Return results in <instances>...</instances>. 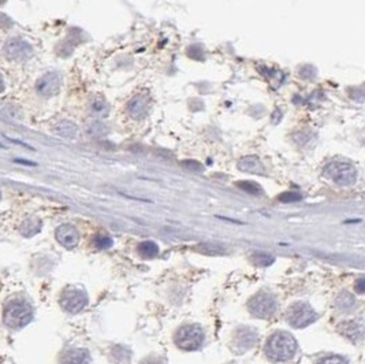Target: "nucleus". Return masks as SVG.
Returning a JSON list of instances; mask_svg holds the SVG:
<instances>
[{"mask_svg": "<svg viewBox=\"0 0 365 364\" xmlns=\"http://www.w3.org/2000/svg\"><path fill=\"white\" fill-rule=\"evenodd\" d=\"M265 352L275 361H289L297 352V341L289 333L278 331L268 339Z\"/></svg>", "mask_w": 365, "mask_h": 364, "instance_id": "1", "label": "nucleus"}, {"mask_svg": "<svg viewBox=\"0 0 365 364\" xmlns=\"http://www.w3.org/2000/svg\"><path fill=\"white\" fill-rule=\"evenodd\" d=\"M3 319L10 329H22L33 319V308L26 301L14 300L6 307Z\"/></svg>", "mask_w": 365, "mask_h": 364, "instance_id": "2", "label": "nucleus"}, {"mask_svg": "<svg viewBox=\"0 0 365 364\" xmlns=\"http://www.w3.org/2000/svg\"><path fill=\"white\" fill-rule=\"evenodd\" d=\"M175 343L183 351H197L204 343V331L199 325L183 326L175 334Z\"/></svg>", "mask_w": 365, "mask_h": 364, "instance_id": "3", "label": "nucleus"}, {"mask_svg": "<svg viewBox=\"0 0 365 364\" xmlns=\"http://www.w3.org/2000/svg\"><path fill=\"white\" fill-rule=\"evenodd\" d=\"M324 173H326V176L330 177L335 184L340 185V186L353 185L357 180V170L353 164L346 162L330 163Z\"/></svg>", "mask_w": 365, "mask_h": 364, "instance_id": "4", "label": "nucleus"}, {"mask_svg": "<svg viewBox=\"0 0 365 364\" xmlns=\"http://www.w3.org/2000/svg\"><path fill=\"white\" fill-rule=\"evenodd\" d=\"M318 318V313L308 303L298 301L294 303L287 311V322L296 329H304L310 323H313Z\"/></svg>", "mask_w": 365, "mask_h": 364, "instance_id": "5", "label": "nucleus"}, {"mask_svg": "<svg viewBox=\"0 0 365 364\" xmlns=\"http://www.w3.org/2000/svg\"><path fill=\"white\" fill-rule=\"evenodd\" d=\"M249 309L255 317L265 319L275 313V311L278 309V303L274 296L267 292H261L252 299L249 303Z\"/></svg>", "mask_w": 365, "mask_h": 364, "instance_id": "6", "label": "nucleus"}, {"mask_svg": "<svg viewBox=\"0 0 365 364\" xmlns=\"http://www.w3.org/2000/svg\"><path fill=\"white\" fill-rule=\"evenodd\" d=\"M88 304V296L80 287H67L62 293L60 305L70 313H77L82 311Z\"/></svg>", "mask_w": 365, "mask_h": 364, "instance_id": "7", "label": "nucleus"}, {"mask_svg": "<svg viewBox=\"0 0 365 364\" xmlns=\"http://www.w3.org/2000/svg\"><path fill=\"white\" fill-rule=\"evenodd\" d=\"M5 54L9 59L22 62L33 55V47L29 43H26L25 40L15 37L7 40V43L5 44Z\"/></svg>", "mask_w": 365, "mask_h": 364, "instance_id": "8", "label": "nucleus"}, {"mask_svg": "<svg viewBox=\"0 0 365 364\" xmlns=\"http://www.w3.org/2000/svg\"><path fill=\"white\" fill-rule=\"evenodd\" d=\"M257 343V333L252 327H242L235 333L233 339V349L238 355L245 353L255 347Z\"/></svg>", "mask_w": 365, "mask_h": 364, "instance_id": "9", "label": "nucleus"}, {"mask_svg": "<svg viewBox=\"0 0 365 364\" xmlns=\"http://www.w3.org/2000/svg\"><path fill=\"white\" fill-rule=\"evenodd\" d=\"M36 89L44 98L55 96L60 89V77L58 73H47L43 77H40L36 82Z\"/></svg>", "mask_w": 365, "mask_h": 364, "instance_id": "10", "label": "nucleus"}, {"mask_svg": "<svg viewBox=\"0 0 365 364\" xmlns=\"http://www.w3.org/2000/svg\"><path fill=\"white\" fill-rule=\"evenodd\" d=\"M56 240L59 241L60 245H63L64 248L71 249L77 247L80 241V234L76 227L71 225H62L56 229Z\"/></svg>", "mask_w": 365, "mask_h": 364, "instance_id": "11", "label": "nucleus"}, {"mask_svg": "<svg viewBox=\"0 0 365 364\" xmlns=\"http://www.w3.org/2000/svg\"><path fill=\"white\" fill-rule=\"evenodd\" d=\"M149 102L147 96H136L128 103L129 115L134 119H142L148 112Z\"/></svg>", "mask_w": 365, "mask_h": 364, "instance_id": "12", "label": "nucleus"}, {"mask_svg": "<svg viewBox=\"0 0 365 364\" xmlns=\"http://www.w3.org/2000/svg\"><path fill=\"white\" fill-rule=\"evenodd\" d=\"M342 333H344L348 338L352 339V341H358V339L362 338L364 323H362L361 319L346 322L345 325H342Z\"/></svg>", "mask_w": 365, "mask_h": 364, "instance_id": "13", "label": "nucleus"}, {"mask_svg": "<svg viewBox=\"0 0 365 364\" xmlns=\"http://www.w3.org/2000/svg\"><path fill=\"white\" fill-rule=\"evenodd\" d=\"M54 133L58 134L59 137L66 138V140H72L78 134V126L72 124L71 120H60L59 124L55 125Z\"/></svg>", "mask_w": 365, "mask_h": 364, "instance_id": "14", "label": "nucleus"}, {"mask_svg": "<svg viewBox=\"0 0 365 364\" xmlns=\"http://www.w3.org/2000/svg\"><path fill=\"white\" fill-rule=\"evenodd\" d=\"M238 167L241 172L251 173V174H264L263 163L260 162L256 156H247L242 158L238 163Z\"/></svg>", "mask_w": 365, "mask_h": 364, "instance_id": "15", "label": "nucleus"}, {"mask_svg": "<svg viewBox=\"0 0 365 364\" xmlns=\"http://www.w3.org/2000/svg\"><path fill=\"white\" fill-rule=\"evenodd\" d=\"M62 364H90V356L84 349H72L63 356Z\"/></svg>", "mask_w": 365, "mask_h": 364, "instance_id": "16", "label": "nucleus"}, {"mask_svg": "<svg viewBox=\"0 0 365 364\" xmlns=\"http://www.w3.org/2000/svg\"><path fill=\"white\" fill-rule=\"evenodd\" d=\"M19 230H21L22 234L26 237L34 236V234H37L38 231L41 230V222H40V219L30 216V218L25 219V221L22 222Z\"/></svg>", "mask_w": 365, "mask_h": 364, "instance_id": "17", "label": "nucleus"}, {"mask_svg": "<svg viewBox=\"0 0 365 364\" xmlns=\"http://www.w3.org/2000/svg\"><path fill=\"white\" fill-rule=\"evenodd\" d=\"M354 305H356V301H354V299H353L349 293H342V295L338 297V300H336V307H338L340 311H344V312L352 311Z\"/></svg>", "mask_w": 365, "mask_h": 364, "instance_id": "18", "label": "nucleus"}, {"mask_svg": "<svg viewBox=\"0 0 365 364\" xmlns=\"http://www.w3.org/2000/svg\"><path fill=\"white\" fill-rule=\"evenodd\" d=\"M137 251H138L141 256L144 257H153L155 255L159 253L157 245L155 244V242H152V241H144V242H141V244L138 245V249H137Z\"/></svg>", "mask_w": 365, "mask_h": 364, "instance_id": "19", "label": "nucleus"}, {"mask_svg": "<svg viewBox=\"0 0 365 364\" xmlns=\"http://www.w3.org/2000/svg\"><path fill=\"white\" fill-rule=\"evenodd\" d=\"M106 133L107 128L100 120H92V122L86 126V134H89L92 137H100V136Z\"/></svg>", "mask_w": 365, "mask_h": 364, "instance_id": "20", "label": "nucleus"}, {"mask_svg": "<svg viewBox=\"0 0 365 364\" xmlns=\"http://www.w3.org/2000/svg\"><path fill=\"white\" fill-rule=\"evenodd\" d=\"M93 242L98 248L106 249L110 248L111 245H112V238L110 236H107V234H98L93 238Z\"/></svg>", "mask_w": 365, "mask_h": 364, "instance_id": "21", "label": "nucleus"}, {"mask_svg": "<svg viewBox=\"0 0 365 364\" xmlns=\"http://www.w3.org/2000/svg\"><path fill=\"white\" fill-rule=\"evenodd\" d=\"M274 256H271L270 253H255V263L259 266H270L274 263Z\"/></svg>", "mask_w": 365, "mask_h": 364, "instance_id": "22", "label": "nucleus"}, {"mask_svg": "<svg viewBox=\"0 0 365 364\" xmlns=\"http://www.w3.org/2000/svg\"><path fill=\"white\" fill-rule=\"evenodd\" d=\"M238 186L244 189L245 192L252 193V195H259V193H261V188H260L256 182H249V181H247V182H238Z\"/></svg>", "mask_w": 365, "mask_h": 364, "instance_id": "23", "label": "nucleus"}, {"mask_svg": "<svg viewBox=\"0 0 365 364\" xmlns=\"http://www.w3.org/2000/svg\"><path fill=\"white\" fill-rule=\"evenodd\" d=\"M279 200L280 202H285V203L298 202V200H301V195H300V193H296V192L283 193V195H280L279 196Z\"/></svg>", "mask_w": 365, "mask_h": 364, "instance_id": "24", "label": "nucleus"}, {"mask_svg": "<svg viewBox=\"0 0 365 364\" xmlns=\"http://www.w3.org/2000/svg\"><path fill=\"white\" fill-rule=\"evenodd\" d=\"M319 364H348V361L340 356H328L326 359H323Z\"/></svg>", "mask_w": 365, "mask_h": 364, "instance_id": "25", "label": "nucleus"}, {"mask_svg": "<svg viewBox=\"0 0 365 364\" xmlns=\"http://www.w3.org/2000/svg\"><path fill=\"white\" fill-rule=\"evenodd\" d=\"M141 364H166V361L159 356H149Z\"/></svg>", "mask_w": 365, "mask_h": 364, "instance_id": "26", "label": "nucleus"}, {"mask_svg": "<svg viewBox=\"0 0 365 364\" xmlns=\"http://www.w3.org/2000/svg\"><path fill=\"white\" fill-rule=\"evenodd\" d=\"M5 88H6V85H5V81H3V77L0 76V93L5 90Z\"/></svg>", "mask_w": 365, "mask_h": 364, "instance_id": "27", "label": "nucleus"}, {"mask_svg": "<svg viewBox=\"0 0 365 364\" xmlns=\"http://www.w3.org/2000/svg\"><path fill=\"white\" fill-rule=\"evenodd\" d=\"M362 282H364V279L361 278L360 281H358V283H360V285H358V292H360V293H362V292H364V289H362Z\"/></svg>", "mask_w": 365, "mask_h": 364, "instance_id": "28", "label": "nucleus"}, {"mask_svg": "<svg viewBox=\"0 0 365 364\" xmlns=\"http://www.w3.org/2000/svg\"><path fill=\"white\" fill-rule=\"evenodd\" d=\"M6 2H7V0H0V6H3V5H5Z\"/></svg>", "mask_w": 365, "mask_h": 364, "instance_id": "29", "label": "nucleus"}, {"mask_svg": "<svg viewBox=\"0 0 365 364\" xmlns=\"http://www.w3.org/2000/svg\"><path fill=\"white\" fill-rule=\"evenodd\" d=\"M0 200H2V193H0Z\"/></svg>", "mask_w": 365, "mask_h": 364, "instance_id": "30", "label": "nucleus"}]
</instances>
